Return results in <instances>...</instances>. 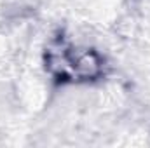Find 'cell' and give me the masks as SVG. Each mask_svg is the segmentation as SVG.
<instances>
[{
    "mask_svg": "<svg viewBox=\"0 0 150 148\" xmlns=\"http://www.w3.org/2000/svg\"><path fill=\"white\" fill-rule=\"evenodd\" d=\"M44 68L56 84H89L105 77L107 59L96 49L80 47L59 33L44 49Z\"/></svg>",
    "mask_w": 150,
    "mask_h": 148,
    "instance_id": "obj_1",
    "label": "cell"
}]
</instances>
